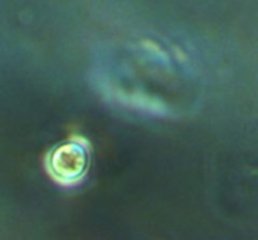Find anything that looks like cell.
Returning <instances> with one entry per match:
<instances>
[{
	"label": "cell",
	"mask_w": 258,
	"mask_h": 240,
	"mask_svg": "<svg viewBox=\"0 0 258 240\" xmlns=\"http://www.w3.org/2000/svg\"><path fill=\"white\" fill-rule=\"evenodd\" d=\"M88 163V143L82 137H72L47 153L45 171L58 185L71 188L83 180L87 174Z\"/></svg>",
	"instance_id": "1"
}]
</instances>
